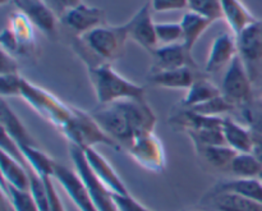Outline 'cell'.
<instances>
[{
    "mask_svg": "<svg viewBox=\"0 0 262 211\" xmlns=\"http://www.w3.org/2000/svg\"><path fill=\"white\" fill-rule=\"evenodd\" d=\"M100 127L127 150L135 137L154 132L158 119L146 100H122L91 113Z\"/></svg>",
    "mask_w": 262,
    "mask_h": 211,
    "instance_id": "6da1fadb",
    "label": "cell"
},
{
    "mask_svg": "<svg viewBox=\"0 0 262 211\" xmlns=\"http://www.w3.org/2000/svg\"><path fill=\"white\" fill-rule=\"evenodd\" d=\"M128 40L129 38L124 25H105L79 36L74 48L87 64V68H94L119 59L124 53Z\"/></svg>",
    "mask_w": 262,
    "mask_h": 211,
    "instance_id": "7a4b0ae2",
    "label": "cell"
},
{
    "mask_svg": "<svg viewBox=\"0 0 262 211\" xmlns=\"http://www.w3.org/2000/svg\"><path fill=\"white\" fill-rule=\"evenodd\" d=\"M89 76L101 107L122 100H146L145 89L118 73L112 64L89 68Z\"/></svg>",
    "mask_w": 262,
    "mask_h": 211,
    "instance_id": "3957f363",
    "label": "cell"
},
{
    "mask_svg": "<svg viewBox=\"0 0 262 211\" xmlns=\"http://www.w3.org/2000/svg\"><path fill=\"white\" fill-rule=\"evenodd\" d=\"M60 131L72 146H77L82 150H87L97 145L109 146L115 150L120 149V146L100 127L91 113L83 112L78 108L73 107L71 119Z\"/></svg>",
    "mask_w": 262,
    "mask_h": 211,
    "instance_id": "277c9868",
    "label": "cell"
},
{
    "mask_svg": "<svg viewBox=\"0 0 262 211\" xmlns=\"http://www.w3.org/2000/svg\"><path fill=\"white\" fill-rule=\"evenodd\" d=\"M20 97L30 107H32L35 112H37L41 117L45 118L59 130L67 124L73 114V107L66 104L55 95L46 91L42 87L36 86L26 78L22 79Z\"/></svg>",
    "mask_w": 262,
    "mask_h": 211,
    "instance_id": "5b68a950",
    "label": "cell"
},
{
    "mask_svg": "<svg viewBox=\"0 0 262 211\" xmlns=\"http://www.w3.org/2000/svg\"><path fill=\"white\" fill-rule=\"evenodd\" d=\"M69 156H71L72 161H73L74 169L78 173V176L81 177L86 188L89 189L97 210L118 211L117 205H115L114 201V194L92 172L91 166H90L89 161L86 159V155H84V151L82 149L77 147V146L71 145V147H69Z\"/></svg>",
    "mask_w": 262,
    "mask_h": 211,
    "instance_id": "8992f818",
    "label": "cell"
},
{
    "mask_svg": "<svg viewBox=\"0 0 262 211\" xmlns=\"http://www.w3.org/2000/svg\"><path fill=\"white\" fill-rule=\"evenodd\" d=\"M252 78L239 55L235 56L227 68L222 82V94L234 105L250 104L252 101Z\"/></svg>",
    "mask_w": 262,
    "mask_h": 211,
    "instance_id": "52a82bcc",
    "label": "cell"
},
{
    "mask_svg": "<svg viewBox=\"0 0 262 211\" xmlns=\"http://www.w3.org/2000/svg\"><path fill=\"white\" fill-rule=\"evenodd\" d=\"M235 40L238 55L255 82L262 71V19H256L251 23L239 35L235 36Z\"/></svg>",
    "mask_w": 262,
    "mask_h": 211,
    "instance_id": "ba28073f",
    "label": "cell"
},
{
    "mask_svg": "<svg viewBox=\"0 0 262 211\" xmlns=\"http://www.w3.org/2000/svg\"><path fill=\"white\" fill-rule=\"evenodd\" d=\"M128 154L145 169L161 172L165 168V151L160 138L154 132L142 133L135 137L127 149Z\"/></svg>",
    "mask_w": 262,
    "mask_h": 211,
    "instance_id": "9c48e42d",
    "label": "cell"
},
{
    "mask_svg": "<svg viewBox=\"0 0 262 211\" xmlns=\"http://www.w3.org/2000/svg\"><path fill=\"white\" fill-rule=\"evenodd\" d=\"M152 13L150 2H146L145 5L141 7L128 22L124 23L128 38L133 40L151 54L159 48L155 28L156 23L154 22Z\"/></svg>",
    "mask_w": 262,
    "mask_h": 211,
    "instance_id": "30bf717a",
    "label": "cell"
},
{
    "mask_svg": "<svg viewBox=\"0 0 262 211\" xmlns=\"http://www.w3.org/2000/svg\"><path fill=\"white\" fill-rule=\"evenodd\" d=\"M54 179L60 183L66 194L68 195L69 199L73 201V204L79 211H99L96 205L94 204V200H92L89 189L86 188L81 177L76 171H72L68 166L56 161Z\"/></svg>",
    "mask_w": 262,
    "mask_h": 211,
    "instance_id": "8fae6325",
    "label": "cell"
},
{
    "mask_svg": "<svg viewBox=\"0 0 262 211\" xmlns=\"http://www.w3.org/2000/svg\"><path fill=\"white\" fill-rule=\"evenodd\" d=\"M60 22L79 37L95 28L106 25V14L101 8L81 3L72 9L67 10L61 15Z\"/></svg>",
    "mask_w": 262,
    "mask_h": 211,
    "instance_id": "7c38bea8",
    "label": "cell"
},
{
    "mask_svg": "<svg viewBox=\"0 0 262 211\" xmlns=\"http://www.w3.org/2000/svg\"><path fill=\"white\" fill-rule=\"evenodd\" d=\"M13 4L41 32L50 38H55L58 36L60 18L46 4L45 0H13Z\"/></svg>",
    "mask_w": 262,
    "mask_h": 211,
    "instance_id": "4fadbf2b",
    "label": "cell"
},
{
    "mask_svg": "<svg viewBox=\"0 0 262 211\" xmlns=\"http://www.w3.org/2000/svg\"><path fill=\"white\" fill-rule=\"evenodd\" d=\"M191 53L192 51L188 50L182 43L159 46L152 53L154 63L151 72L170 71L184 67L197 69V64L192 59Z\"/></svg>",
    "mask_w": 262,
    "mask_h": 211,
    "instance_id": "5bb4252c",
    "label": "cell"
},
{
    "mask_svg": "<svg viewBox=\"0 0 262 211\" xmlns=\"http://www.w3.org/2000/svg\"><path fill=\"white\" fill-rule=\"evenodd\" d=\"M237 55L238 49L235 36L228 32L219 33L210 46L205 71L207 73H217L225 67L228 68Z\"/></svg>",
    "mask_w": 262,
    "mask_h": 211,
    "instance_id": "9a60e30c",
    "label": "cell"
},
{
    "mask_svg": "<svg viewBox=\"0 0 262 211\" xmlns=\"http://www.w3.org/2000/svg\"><path fill=\"white\" fill-rule=\"evenodd\" d=\"M84 151L87 161L91 166L92 172L96 174L97 178L110 189L114 195H129L127 187L123 183L120 177L115 172V169L110 165L109 161L99 153L95 147L87 149Z\"/></svg>",
    "mask_w": 262,
    "mask_h": 211,
    "instance_id": "2e32d148",
    "label": "cell"
},
{
    "mask_svg": "<svg viewBox=\"0 0 262 211\" xmlns=\"http://www.w3.org/2000/svg\"><path fill=\"white\" fill-rule=\"evenodd\" d=\"M197 69L184 67V68L170 69V71L151 72L148 82L156 87L174 90H188L199 77L196 76Z\"/></svg>",
    "mask_w": 262,
    "mask_h": 211,
    "instance_id": "e0dca14e",
    "label": "cell"
},
{
    "mask_svg": "<svg viewBox=\"0 0 262 211\" xmlns=\"http://www.w3.org/2000/svg\"><path fill=\"white\" fill-rule=\"evenodd\" d=\"M2 177L8 186L19 191H30V174L26 166V159L18 161L9 154L2 151Z\"/></svg>",
    "mask_w": 262,
    "mask_h": 211,
    "instance_id": "ac0fdd59",
    "label": "cell"
},
{
    "mask_svg": "<svg viewBox=\"0 0 262 211\" xmlns=\"http://www.w3.org/2000/svg\"><path fill=\"white\" fill-rule=\"evenodd\" d=\"M169 122L173 128L184 130L188 133L206 130V128H220L223 124V117H206L193 110L182 108L181 112L176 113Z\"/></svg>",
    "mask_w": 262,
    "mask_h": 211,
    "instance_id": "d6986e66",
    "label": "cell"
},
{
    "mask_svg": "<svg viewBox=\"0 0 262 211\" xmlns=\"http://www.w3.org/2000/svg\"><path fill=\"white\" fill-rule=\"evenodd\" d=\"M207 202L216 211H262V204L234 192H210Z\"/></svg>",
    "mask_w": 262,
    "mask_h": 211,
    "instance_id": "ffe728a7",
    "label": "cell"
},
{
    "mask_svg": "<svg viewBox=\"0 0 262 211\" xmlns=\"http://www.w3.org/2000/svg\"><path fill=\"white\" fill-rule=\"evenodd\" d=\"M220 2H222L223 17L227 20L234 36L239 35L246 27L257 19L242 0H220Z\"/></svg>",
    "mask_w": 262,
    "mask_h": 211,
    "instance_id": "44dd1931",
    "label": "cell"
},
{
    "mask_svg": "<svg viewBox=\"0 0 262 211\" xmlns=\"http://www.w3.org/2000/svg\"><path fill=\"white\" fill-rule=\"evenodd\" d=\"M225 143L237 153H253V137L250 127L234 122L232 118H223L222 124Z\"/></svg>",
    "mask_w": 262,
    "mask_h": 211,
    "instance_id": "7402d4cb",
    "label": "cell"
},
{
    "mask_svg": "<svg viewBox=\"0 0 262 211\" xmlns=\"http://www.w3.org/2000/svg\"><path fill=\"white\" fill-rule=\"evenodd\" d=\"M2 131H4L18 146H37L17 114L7 104L5 99L2 100Z\"/></svg>",
    "mask_w": 262,
    "mask_h": 211,
    "instance_id": "603a6c76",
    "label": "cell"
},
{
    "mask_svg": "<svg viewBox=\"0 0 262 211\" xmlns=\"http://www.w3.org/2000/svg\"><path fill=\"white\" fill-rule=\"evenodd\" d=\"M182 32H183V38H182V44L186 46L188 50H193L194 45L197 41L200 40L202 35L209 30L210 26L212 25L211 20L207 18L202 17V15L196 14V13L188 10L184 13V15L181 19Z\"/></svg>",
    "mask_w": 262,
    "mask_h": 211,
    "instance_id": "cb8c5ba5",
    "label": "cell"
},
{
    "mask_svg": "<svg viewBox=\"0 0 262 211\" xmlns=\"http://www.w3.org/2000/svg\"><path fill=\"white\" fill-rule=\"evenodd\" d=\"M220 95H223L222 90L214 82L199 77L188 89V92H187L186 97L182 100L181 104L182 108H184V109H192V108L199 107V105L204 104V102L209 101L211 99H215Z\"/></svg>",
    "mask_w": 262,
    "mask_h": 211,
    "instance_id": "d4e9b609",
    "label": "cell"
},
{
    "mask_svg": "<svg viewBox=\"0 0 262 211\" xmlns=\"http://www.w3.org/2000/svg\"><path fill=\"white\" fill-rule=\"evenodd\" d=\"M23 158L26 163L41 177V178H54V171H55L56 160L51 159L46 153H43L37 146H19Z\"/></svg>",
    "mask_w": 262,
    "mask_h": 211,
    "instance_id": "484cf974",
    "label": "cell"
},
{
    "mask_svg": "<svg viewBox=\"0 0 262 211\" xmlns=\"http://www.w3.org/2000/svg\"><path fill=\"white\" fill-rule=\"evenodd\" d=\"M212 192H234L262 204V182L258 178H235L217 184Z\"/></svg>",
    "mask_w": 262,
    "mask_h": 211,
    "instance_id": "4316f807",
    "label": "cell"
},
{
    "mask_svg": "<svg viewBox=\"0 0 262 211\" xmlns=\"http://www.w3.org/2000/svg\"><path fill=\"white\" fill-rule=\"evenodd\" d=\"M12 33L14 35L18 45H19V53H25V50L32 48L35 43V26L31 20L23 14L22 12L17 10L9 18V26H7Z\"/></svg>",
    "mask_w": 262,
    "mask_h": 211,
    "instance_id": "83f0119b",
    "label": "cell"
},
{
    "mask_svg": "<svg viewBox=\"0 0 262 211\" xmlns=\"http://www.w3.org/2000/svg\"><path fill=\"white\" fill-rule=\"evenodd\" d=\"M229 169L235 178H258L262 172V163L253 153H238Z\"/></svg>",
    "mask_w": 262,
    "mask_h": 211,
    "instance_id": "f1b7e54d",
    "label": "cell"
},
{
    "mask_svg": "<svg viewBox=\"0 0 262 211\" xmlns=\"http://www.w3.org/2000/svg\"><path fill=\"white\" fill-rule=\"evenodd\" d=\"M199 155L206 161L209 165L216 169L230 168L233 159L237 155V151L233 150L228 145L217 146H204V147H196Z\"/></svg>",
    "mask_w": 262,
    "mask_h": 211,
    "instance_id": "f546056e",
    "label": "cell"
},
{
    "mask_svg": "<svg viewBox=\"0 0 262 211\" xmlns=\"http://www.w3.org/2000/svg\"><path fill=\"white\" fill-rule=\"evenodd\" d=\"M245 118L248 122L253 137V154L257 156L262 163V102L261 104L245 105Z\"/></svg>",
    "mask_w": 262,
    "mask_h": 211,
    "instance_id": "4dcf8cb0",
    "label": "cell"
},
{
    "mask_svg": "<svg viewBox=\"0 0 262 211\" xmlns=\"http://www.w3.org/2000/svg\"><path fill=\"white\" fill-rule=\"evenodd\" d=\"M3 195L8 197L10 206L14 211H41L37 202L30 191H19L2 182Z\"/></svg>",
    "mask_w": 262,
    "mask_h": 211,
    "instance_id": "1f68e13d",
    "label": "cell"
},
{
    "mask_svg": "<svg viewBox=\"0 0 262 211\" xmlns=\"http://www.w3.org/2000/svg\"><path fill=\"white\" fill-rule=\"evenodd\" d=\"M188 9L207 18L212 23L224 19L220 0H188Z\"/></svg>",
    "mask_w": 262,
    "mask_h": 211,
    "instance_id": "d6a6232c",
    "label": "cell"
},
{
    "mask_svg": "<svg viewBox=\"0 0 262 211\" xmlns=\"http://www.w3.org/2000/svg\"><path fill=\"white\" fill-rule=\"evenodd\" d=\"M235 107L237 105H234L227 97L220 95V96L209 100V101L204 102V104L199 105V107L192 108L189 110H193V112L206 115V117H222L223 114H227V113L234 110Z\"/></svg>",
    "mask_w": 262,
    "mask_h": 211,
    "instance_id": "836d02e7",
    "label": "cell"
},
{
    "mask_svg": "<svg viewBox=\"0 0 262 211\" xmlns=\"http://www.w3.org/2000/svg\"><path fill=\"white\" fill-rule=\"evenodd\" d=\"M187 135L193 141L194 147H204V146H217L227 145L225 143L224 133L220 128H206V130L188 132Z\"/></svg>",
    "mask_w": 262,
    "mask_h": 211,
    "instance_id": "e575fe53",
    "label": "cell"
},
{
    "mask_svg": "<svg viewBox=\"0 0 262 211\" xmlns=\"http://www.w3.org/2000/svg\"><path fill=\"white\" fill-rule=\"evenodd\" d=\"M156 36L161 46L173 45V44L182 43L183 32L179 22H160L156 23Z\"/></svg>",
    "mask_w": 262,
    "mask_h": 211,
    "instance_id": "d590c367",
    "label": "cell"
},
{
    "mask_svg": "<svg viewBox=\"0 0 262 211\" xmlns=\"http://www.w3.org/2000/svg\"><path fill=\"white\" fill-rule=\"evenodd\" d=\"M22 79L18 73L0 74V92L3 99L7 97H20V87H22Z\"/></svg>",
    "mask_w": 262,
    "mask_h": 211,
    "instance_id": "8d00e7d4",
    "label": "cell"
},
{
    "mask_svg": "<svg viewBox=\"0 0 262 211\" xmlns=\"http://www.w3.org/2000/svg\"><path fill=\"white\" fill-rule=\"evenodd\" d=\"M154 13L176 12L188 8V0H148Z\"/></svg>",
    "mask_w": 262,
    "mask_h": 211,
    "instance_id": "74e56055",
    "label": "cell"
},
{
    "mask_svg": "<svg viewBox=\"0 0 262 211\" xmlns=\"http://www.w3.org/2000/svg\"><path fill=\"white\" fill-rule=\"evenodd\" d=\"M114 201L118 211H150L130 195H114Z\"/></svg>",
    "mask_w": 262,
    "mask_h": 211,
    "instance_id": "f35d334b",
    "label": "cell"
},
{
    "mask_svg": "<svg viewBox=\"0 0 262 211\" xmlns=\"http://www.w3.org/2000/svg\"><path fill=\"white\" fill-rule=\"evenodd\" d=\"M54 178H45L46 188H48V195H49V201H50V211H66L64 204L61 202L59 194L56 192L55 184L53 182Z\"/></svg>",
    "mask_w": 262,
    "mask_h": 211,
    "instance_id": "ab89813d",
    "label": "cell"
},
{
    "mask_svg": "<svg viewBox=\"0 0 262 211\" xmlns=\"http://www.w3.org/2000/svg\"><path fill=\"white\" fill-rule=\"evenodd\" d=\"M46 4L54 10L56 15L59 18H61V15L67 12V10L72 9L76 5L81 4L82 0H45Z\"/></svg>",
    "mask_w": 262,
    "mask_h": 211,
    "instance_id": "60d3db41",
    "label": "cell"
},
{
    "mask_svg": "<svg viewBox=\"0 0 262 211\" xmlns=\"http://www.w3.org/2000/svg\"><path fill=\"white\" fill-rule=\"evenodd\" d=\"M18 73V64L13 55L2 49V61H0V74Z\"/></svg>",
    "mask_w": 262,
    "mask_h": 211,
    "instance_id": "b9f144b4",
    "label": "cell"
},
{
    "mask_svg": "<svg viewBox=\"0 0 262 211\" xmlns=\"http://www.w3.org/2000/svg\"><path fill=\"white\" fill-rule=\"evenodd\" d=\"M9 2H13V0H0V4L5 5V4H7V3H9Z\"/></svg>",
    "mask_w": 262,
    "mask_h": 211,
    "instance_id": "7bdbcfd3",
    "label": "cell"
},
{
    "mask_svg": "<svg viewBox=\"0 0 262 211\" xmlns=\"http://www.w3.org/2000/svg\"><path fill=\"white\" fill-rule=\"evenodd\" d=\"M258 179H260V181L262 182V172H261V174H260V177H258Z\"/></svg>",
    "mask_w": 262,
    "mask_h": 211,
    "instance_id": "ee69618b",
    "label": "cell"
},
{
    "mask_svg": "<svg viewBox=\"0 0 262 211\" xmlns=\"http://www.w3.org/2000/svg\"><path fill=\"white\" fill-rule=\"evenodd\" d=\"M10 211H14V210H13V209H12V210H10Z\"/></svg>",
    "mask_w": 262,
    "mask_h": 211,
    "instance_id": "f6af8a7d",
    "label": "cell"
},
{
    "mask_svg": "<svg viewBox=\"0 0 262 211\" xmlns=\"http://www.w3.org/2000/svg\"><path fill=\"white\" fill-rule=\"evenodd\" d=\"M147 2H148V0H147Z\"/></svg>",
    "mask_w": 262,
    "mask_h": 211,
    "instance_id": "bcb514c9",
    "label": "cell"
}]
</instances>
